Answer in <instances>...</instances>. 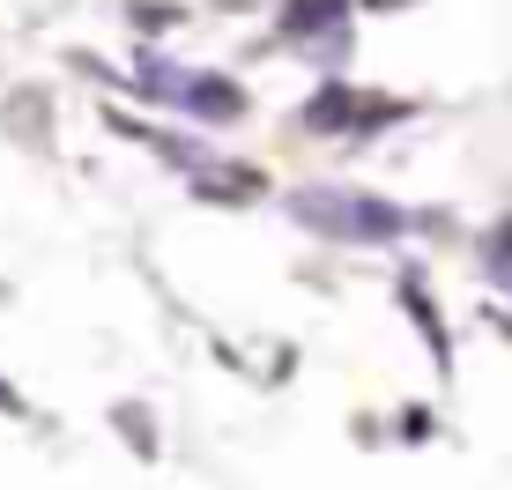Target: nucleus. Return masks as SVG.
Returning a JSON list of instances; mask_svg holds the SVG:
<instances>
[{"label":"nucleus","instance_id":"1","mask_svg":"<svg viewBox=\"0 0 512 490\" xmlns=\"http://www.w3.org/2000/svg\"><path fill=\"white\" fill-rule=\"evenodd\" d=\"M297 231L327 238V245H349V253H394V245L416 238V208L386 201V194H364V186H342V179H305L282 194Z\"/></svg>","mask_w":512,"mask_h":490},{"label":"nucleus","instance_id":"2","mask_svg":"<svg viewBox=\"0 0 512 490\" xmlns=\"http://www.w3.org/2000/svg\"><path fill=\"white\" fill-rule=\"evenodd\" d=\"M179 119H193V127H245V119H253V90H245L238 75H223V67H193L186 97H179Z\"/></svg>","mask_w":512,"mask_h":490},{"label":"nucleus","instance_id":"3","mask_svg":"<svg viewBox=\"0 0 512 490\" xmlns=\"http://www.w3.org/2000/svg\"><path fill=\"white\" fill-rule=\"evenodd\" d=\"M104 127H112L119 142H134V149L164 156V164H171V171H186V179L208 164V156H216V149L201 142V134H179V127H149V119H141V112H127V104H104Z\"/></svg>","mask_w":512,"mask_h":490},{"label":"nucleus","instance_id":"4","mask_svg":"<svg viewBox=\"0 0 512 490\" xmlns=\"http://www.w3.org/2000/svg\"><path fill=\"white\" fill-rule=\"evenodd\" d=\"M357 104H364V90L349 75H320V90L297 104V134H312V142H357Z\"/></svg>","mask_w":512,"mask_h":490},{"label":"nucleus","instance_id":"5","mask_svg":"<svg viewBox=\"0 0 512 490\" xmlns=\"http://www.w3.org/2000/svg\"><path fill=\"white\" fill-rule=\"evenodd\" d=\"M186 194L193 201H216V208H253L260 194H268V171L238 164V156H208V164L186 179Z\"/></svg>","mask_w":512,"mask_h":490},{"label":"nucleus","instance_id":"6","mask_svg":"<svg viewBox=\"0 0 512 490\" xmlns=\"http://www.w3.org/2000/svg\"><path fill=\"white\" fill-rule=\"evenodd\" d=\"M357 8L364 0H282L275 8V38L282 45H312V38H327V30L357 23Z\"/></svg>","mask_w":512,"mask_h":490},{"label":"nucleus","instance_id":"7","mask_svg":"<svg viewBox=\"0 0 512 490\" xmlns=\"http://www.w3.org/2000/svg\"><path fill=\"white\" fill-rule=\"evenodd\" d=\"M394 290H401V312H409V327L423 335V349H431V364H438V372H453V335H446V320H438V305H431V283H423V268H401Z\"/></svg>","mask_w":512,"mask_h":490},{"label":"nucleus","instance_id":"8","mask_svg":"<svg viewBox=\"0 0 512 490\" xmlns=\"http://www.w3.org/2000/svg\"><path fill=\"white\" fill-rule=\"evenodd\" d=\"M416 112H423L416 97H386V90H364V104H357V142H379V134L409 127Z\"/></svg>","mask_w":512,"mask_h":490},{"label":"nucleus","instance_id":"9","mask_svg":"<svg viewBox=\"0 0 512 490\" xmlns=\"http://www.w3.org/2000/svg\"><path fill=\"white\" fill-rule=\"evenodd\" d=\"M119 15H127V30H134L141 45L171 38V30L186 23V8H179V0H119Z\"/></svg>","mask_w":512,"mask_h":490},{"label":"nucleus","instance_id":"10","mask_svg":"<svg viewBox=\"0 0 512 490\" xmlns=\"http://www.w3.org/2000/svg\"><path fill=\"white\" fill-rule=\"evenodd\" d=\"M112 424H119V439H127V453H141V461H156V416H149V401H119L112 409Z\"/></svg>","mask_w":512,"mask_h":490},{"label":"nucleus","instance_id":"11","mask_svg":"<svg viewBox=\"0 0 512 490\" xmlns=\"http://www.w3.org/2000/svg\"><path fill=\"white\" fill-rule=\"evenodd\" d=\"M297 52H305V67H312V75H342V67H349V52H357V23L327 30V38H312V45H297Z\"/></svg>","mask_w":512,"mask_h":490},{"label":"nucleus","instance_id":"12","mask_svg":"<svg viewBox=\"0 0 512 490\" xmlns=\"http://www.w3.org/2000/svg\"><path fill=\"white\" fill-rule=\"evenodd\" d=\"M8 119H15V134H38V142H45V119H52V104H45L38 90H15V97H8Z\"/></svg>","mask_w":512,"mask_h":490},{"label":"nucleus","instance_id":"13","mask_svg":"<svg viewBox=\"0 0 512 490\" xmlns=\"http://www.w3.org/2000/svg\"><path fill=\"white\" fill-rule=\"evenodd\" d=\"M401 439H409V446H423V439H438V416L423 409V401H416V409H401Z\"/></svg>","mask_w":512,"mask_h":490},{"label":"nucleus","instance_id":"14","mask_svg":"<svg viewBox=\"0 0 512 490\" xmlns=\"http://www.w3.org/2000/svg\"><path fill=\"white\" fill-rule=\"evenodd\" d=\"M0 416H30V401H23V394H15V387H8V379H0Z\"/></svg>","mask_w":512,"mask_h":490},{"label":"nucleus","instance_id":"15","mask_svg":"<svg viewBox=\"0 0 512 490\" xmlns=\"http://www.w3.org/2000/svg\"><path fill=\"white\" fill-rule=\"evenodd\" d=\"M401 8H416V0H364V15H401Z\"/></svg>","mask_w":512,"mask_h":490},{"label":"nucleus","instance_id":"16","mask_svg":"<svg viewBox=\"0 0 512 490\" xmlns=\"http://www.w3.org/2000/svg\"><path fill=\"white\" fill-rule=\"evenodd\" d=\"M498 297H505V305H512V283H505V290H498Z\"/></svg>","mask_w":512,"mask_h":490}]
</instances>
